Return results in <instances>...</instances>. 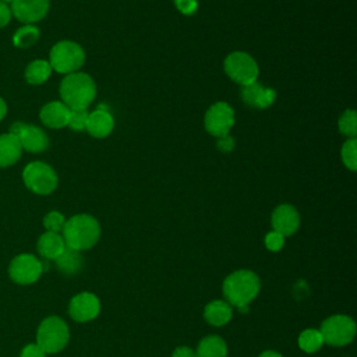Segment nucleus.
Here are the masks:
<instances>
[{
	"instance_id": "obj_2",
	"label": "nucleus",
	"mask_w": 357,
	"mask_h": 357,
	"mask_svg": "<svg viewBox=\"0 0 357 357\" xmlns=\"http://www.w3.org/2000/svg\"><path fill=\"white\" fill-rule=\"evenodd\" d=\"M61 233L67 247L84 251L98 243L100 237V225L92 215L79 213L66 220Z\"/></svg>"
},
{
	"instance_id": "obj_38",
	"label": "nucleus",
	"mask_w": 357,
	"mask_h": 357,
	"mask_svg": "<svg viewBox=\"0 0 357 357\" xmlns=\"http://www.w3.org/2000/svg\"><path fill=\"white\" fill-rule=\"evenodd\" d=\"M259 357H282V354H279V353H276L273 350H266V351L261 353Z\"/></svg>"
},
{
	"instance_id": "obj_14",
	"label": "nucleus",
	"mask_w": 357,
	"mask_h": 357,
	"mask_svg": "<svg viewBox=\"0 0 357 357\" xmlns=\"http://www.w3.org/2000/svg\"><path fill=\"white\" fill-rule=\"evenodd\" d=\"M271 223L275 231L284 237L291 236L300 227V213L293 205L280 204L273 209L271 215Z\"/></svg>"
},
{
	"instance_id": "obj_31",
	"label": "nucleus",
	"mask_w": 357,
	"mask_h": 357,
	"mask_svg": "<svg viewBox=\"0 0 357 357\" xmlns=\"http://www.w3.org/2000/svg\"><path fill=\"white\" fill-rule=\"evenodd\" d=\"M176 8L184 15H192L198 10V0H173Z\"/></svg>"
},
{
	"instance_id": "obj_35",
	"label": "nucleus",
	"mask_w": 357,
	"mask_h": 357,
	"mask_svg": "<svg viewBox=\"0 0 357 357\" xmlns=\"http://www.w3.org/2000/svg\"><path fill=\"white\" fill-rule=\"evenodd\" d=\"M11 17H13V14H11L10 6L4 4V3H0V29L10 22Z\"/></svg>"
},
{
	"instance_id": "obj_36",
	"label": "nucleus",
	"mask_w": 357,
	"mask_h": 357,
	"mask_svg": "<svg viewBox=\"0 0 357 357\" xmlns=\"http://www.w3.org/2000/svg\"><path fill=\"white\" fill-rule=\"evenodd\" d=\"M172 357H195V351L187 346L176 347Z\"/></svg>"
},
{
	"instance_id": "obj_8",
	"label": "nucleus",
	"mask_w": 357,
	"mask_h": 357,
	"mask_svg": "<svg viewBox=\"0 0 357 357\" xmlns=\"http://www.w3.org/2000/svg\"><path fill=\"white\" fill-rule=\"evenodd\" d=\"M319 332L324 343L331 346H344L354 339L356 322L347 315H332L321 324Z\"/></svg>"
},
{
	"instance_id": "obj_20",
	"label": "nucleus",
	"mask_w": 357,
	"mask_h": 357,
	"mask_svg": "<svg viewBox=\"0 0 357 357\" xmlns=\"http://www.w3.org/2000/svg\"><path fill=\"white\" fill-rule=\"evenodd\" d=\"M226 356H227L226 342L216 335H209L201 339L195 350V357H226Z\"/></svg>"
},
{
	"instance_id": "obj_28",
	"label": "nucleus",
	"mask_w": 357,
	"mask_h": 357,
	"mask_svg": "<svg viewBox=\"0 0 357 357\" xmlns=\"http://www.w3.org/2000/svg\"><path fill=\"white\" fill-rule=\"evenodd\" d=\"M64 223H66V218L63 216V213H60L57 211H52V212L46 213L43 218V226H45L46 231L60 233L64 227Z\"/></svg>"
},
{
	"instance_id": "obj_32",
	"label": "nucleus",
	"mask_w": 357,
	"mask_h": 357,
	"mask_svg": "<svg viewBox=\"0 0 357 357\" xmlns=\"http://www.w3.org/2000/svg\"><path fill=\"white\" fill-rule=\"evenodd\" d=\"M276 99V92L275 89L272 88H264L262 89V93L259 96V100L257 103V107L258 109H265V107H269Z\"/></svg>"
},
{
	"instance_id": "obj_4",
	"label": "nucleus",
	"mask_w": 357,
	"mask_h": 357,
	"mask_svg": "<svg viewBox=\"0 0 357 357\" xmlns=\"http://www.w3.org/2000/svg\"><path fill=\"white\" fill-rule=\"evenodd\" d=\"M47 61L53 71L67 75L79 71V68L84 66L85 50L77 42L64 39L53 45Z\"/></svg>"
},
{
	"instance_id": "obj_1",
	"label": "nucleus",
	"mask_w": 357,
	"mask_h": 357,
	"mask_svg": "<svg viewBox=\"0 0 357 357\" xmlns=\"http://www.w3.org/2000/svg\"><path fill=\"white\" fill-rule=\"evenodd\" d=\"M59 92L61 102L70 110H88L96 98V84L89 74L75 71L64 75Z\"/></svg>"
},
{
	"instance_id": "obj_18",
	"label": "nucleus",
	"mask_w": 357,
	"mask_h": 357,
	"mask_svg": "<svg viewBox=\"0 0 357 357\" xmlns=\"http://www.w3.org/2000/svg\"><path fill=\"white\" fill-rule=\"evenodd\" d=\"M21 153L22 148L17 137L10 132L0 135V167L14 165L21 158Z\"/></svg>"
},
{
	"instance_id": "obj_15",
	"label": "nucleus",
	"mask_w": 357,
	"mask_h": 357,
	"mask_svg": "<svg viewBox=\"0 0 357 357\" xmlns=\"http://www.w3.org/2000/svg\"><path fill=\"white\" fill-rule=\"evenodd\" d=\"M70 113L71 110L61 100H53L42 106L39 117L46 127L53 130H60L67 127Z\"/></svg>"
},
{
	"instance_id": "obj_19",
	"label": "nucleus",
	"mask_w": 357,
	"mask_h": 357,
	"mask_svg": "<svg viewBox=\"0 0 357 357\" xmlns=\"http://www.w3.org/2000/svg\"><path fill=\"white\" fill-rule=\"evenodd\" d=\"M66 248L63 236L53 231L43 233L38 240V251L46 259H56Z\"/></svg>"
},
{
	"instance_id": "obj_3",
	"label": "nucleus",
	"mask_w": 357,
	"mask_h": 357,
	"mask_svg": "<svg viewBox=\"0 0 357 357\" xmlns=\"http://www.w3.org/2000/svg\"><path fill=\"white\" fill-rule=\"evenodd\" d=\"M261 283L252 271L240 269L230 273L223 282V296L236 308L248 305L259 293Z\"/></svg>"
},
{
	"instance_id": "obj_7",
	"label": "nucleus",
	"mask_w": 357,
	"mask_h": 357,
	"mask_svg": "<svg viewBox=\"0 0 357 357\" xmlns=\"http://www.w3.org/2000/svg\"><path fill=\"white\" fill-rule=\"evenodd\" d=\"M22 180L26 188L38 195L52 194L59 184V177L54 169L40 160L31 162L24 167Z\"/></svg>"
},
{
	"instance_id": "obj_37",
	"label": "nucleus",
	"mask_w": 357,
	"mask_h": 357,
	"mask_svg": "<svg viewBox=\"0 0 357 357\" xmlns=\"http://www.w3.org/2000/svg\"><path fill=\"white\" fill-rule=\"evenodd\" d=\"M6 113H7V105H6L4 99H3V98H0V121L4 119Z\"/></svg>"
},
{
	"instance_id": "obj_5",
	"label": "nucleus",
	"mask_w": 357,
	"mask_h": 357,
	"mask_svg": "<svg viewBox=\"0 0 357 357\" xmlns=\"http://www.w3.org/2000/svg\"><path fill=\"white\" fill-rule=\"evenodd\" d=\"M70 339L67 324L59 317L43 319L36 332V344L45 353H57L63 350Z\"/></svg>"
},
{
	"instance_id": "obj_34",
	"label": "nucleus",
	"mask_w": 357,
	"mask_h": 357,
	"mask_svg": "<svg viewBox=\"0 0 357 357\" xmlns=\"http://www.w3.org/2000/svg\"><path fill=\"white\" fill-rule=\"evenodd\" d=\"M216 146L220 152H230L234 148V139L229 134L219 137L216 141Z\"/></svg>"
},
{
	"instance_id": "obj_10",
	"label": "nucleus",
	"mask_w": 357,
	"mask_h": 357,
	"mask_svg": "<svg viewBox=\"0 0 357 357\" xmlns=\"http://www.w3.org/2000/svg\"><path fill=\"white\" fill-rule=\"evenodd\" d=\"M10 134L18 138L22 151H28L32 153H39L47 149L49 138L46 132L33 124L25 123H14L10 127Z\"/></svg>"
},
{
	"instance_id": "obj_13",
	"label": "nucleus",
	"mask_w": 357,
	"mask_h": 357,
	"mask_svg": "<svg viewBox=\"0 0 357 357\" xmlns=\"http://www.w3.org/2000/svg\"><path fill=\"white\" fill-rule=\"evenodd\" d=\"M100 311L99 298L88 291L74 296L68 305L70 317L77 322H88L98 317Z\"/></svg>"
},
{
	"instance_id": "obj_40",
	"label": "nucleus",
	"mask_w": 357,
	"mask_h": 357,
	"mask_svg": "<svg viewBox=\"0 0 357 357\" xmlns=\"http://www.w3.org/2000/svg\"><path fill=\"white\" fill-rule=\"evenodd\" d=\"M14 0H0V3H4V4H11Z\"/></svg>"
},
{
	"instance_id": "obj_17",
	"label": "nucleus",
	"mask_w": 357,
	"mask_h": 357,
	"mask_svg": "<svg viewBox=\"0 0 357 357\" xmlns=\"http://www.w3.org/2000/svg\"><path fill=\"white\" fill-rule=\"evenodd\" d=\"M233 315L231 305L223 300H213L205 305L204 318L209 325L223 326L226 325Z\"/></svg>"
},
{
	"instance_id": "obj_12",
	"label": "nucleus",
	"mask_w": 357,
	"mask_h": 357,
	"mask_svg": "<svg viewBox=\"0 0 357 357\" xmlns=\"http://www.w3.org/2000/svg\"><path fill=\"white\" fill-rule=\"evenodd\" d=\"M10 8L18 21L32 25L46 17L50 8V0H14Z\"/></svg>"
},
{
	"instance_id": "obj_23",
	"label": "nucleus",
	"mask_w": 357,
	"mask_h": 357,
	"mask_svg": "<svg viewBox=\"0 0 357 357\" xmlns=\"http://www.w3.org/2000/svg\"><path fill=\"white\" fill-rule=\"evenodd\" d=\"M39 28H36L35 25L31 24H25L24 26H21L20 29H17V32L13 36V43L14 46L20 47V49H25L32 46L38 39H39Z\"/></svg>"
},
{
	"instance_id": "obj_30",
	"label": "nucleus",
	"mask_w": 357,
	"mask_h": 357,
	"mask_svg": "<svg viewBox=\"0 0 357 357\" xmlns=\"http://www.w3.org/2000/svg\"><path fill=\"white\" fill-rule=\"evenodd\" d=\"M264 243H265V247L269 251H279L284 245V236H282L280 233L272 230V231L266 233V236L264 238Z\"/></svg>"
},
{
	"instance_id": "obj_6",
	"label": "nucleus",
	"mask_w": 357,
	"mask_h": 357,
	"mask_svg": "<svg viewBox=\"0 0 357 357\" xmlns=\"http://www.w3.org/2000/svg\"><path fill=\"white\" fill-rule=\"evenodd\" d=\"M223 70L226 75L236 84L245 86L258 79L259 67L255 59L241 50L231 52L223 61Z\"/></svg>"
},
{
	"instance_id": "obj_16",
	"label": "nucleus",
	"mask_w": 357,
	"mask_h": 357,
	"mask_svg": "<svg viewBox=\"0 0 357 357\" xmlns=\"http://www.w3.org/2000/svg\"><path fill=\"white\" fill-rule=\"evenodd\" d=\"M114 128V119L107 109L99 107L88 114L85 131L93 138H106Z\"/></svg>"
},
{
	"instance_id": "obj_25",
	"label": "nucleus",
	"mask_w": 357,
	"mask_h": 357,
	"mask_svg": "<svg viewBox=\"0 0 357 357\" xmlns=\"http://www.w3.org/2000/svg\"><path fill=\"white\" fill-rule=\"evenodd\" d=\"M337 128L342 135L346 138H356L357 135V114L353 109H346L339 120H337Z\"/></svg>"
},
{
	"instance_id": "obj_26",
	"label": "nucleus",
	"mask_w": 357,
	"mask_h": 357,
	"mask_svg": "<svg viewBox=\"0 0 357 357\" xmlns=\"http://www.w3.org/2000/svg\"><path fill=\"white\" fill-rule=\"evenodd\" d=\"M340 158L343 165L350 170L356 172L357 169V139L347 138L340 149Z\"/></svg>"
},
{
	"instance_id": "obj_27",
	"label": "nucleus",
	"mask_w": 357,
	"mask_h": 357,
	"mask_svg": "<svg viewBox=\"0 0 357 357\" xmlns=\"http://www.w3.org/2000/svg\"><path fill=\"white\" fill-rule=\"evenodd\" d=\"M264 88L265 86H262L258 81H255L250 85L241 86V99H243V102H245L247 105H250L252 107H257V103L259 100V96H261Z\"/></svg>"
},
{
	"instance_id": "obj_22",
	"label": "nucleus",
	"mask_w": 357,
	"mask_h": 357,
	"mask_svg": "<svg viewBox=\"0 0 357 357\" xmlns=\"http://www.w3.org/2000/svg\"><path fill=\"white\" fill-rule=\"evenodd\" d=\"M52 67L47 60L36 59L32 60L25 68V79L31 85H40L46 82L52 74Z\"/></svg>"
},
{
	"instance_id": "obj_29",
	"label": "nucleus",
	"mask_w": 357,
	"mask_h": 357,
	"mask_svg": "<svg viewBox=\"0 0 357 357\" xmlns=\"http://www.w3.org/2000/svg\"><path fill=\"white\" fill-rule=\"evenodd\" d=\"M88 114V110H71L67 127H70L73 131H84L86 127Z\"/></svg>"
},
{
	"instance_id": "obj_33",
	"label": "nucleus",
	"mask_w": 357,
	"mask_h": 357,
	"mask_svg": "<svg viewBox=\"0 0 357 357\" xmlns=\"http://www.w3.org/2000/svg\"><path fill=\"white\" fill-rule=\"evenodd\" d=\"M45 356L46 353L36 343L26 344L20 354V357H45Z\"/></svg>"
},
{
	"instance_id": "obj_24",
	"label": "nucleus",
	"mask_w": 357,
	"mask_h": 357,
	"mask_svg": "<svg viewBox=\"0 0 357 357\" xmlns=\"http://www.w3.org/2000/svg\"><path fill=\"white\" fill-rule=\"evenodd\" d=\"M298 347L305 353H315L324 344L322 335L318 329H305L298 335Z\"/></svg>"
},
{
	"instance_id": "obj_21",
	"label": "nucleus",
	"mask_w": 357,
	"mask_h": 357,
	"mask_svg": "<svg viewBox=\"0 0 357 357\" xmlns=\"http://www.w3.org/2000/svg\"><path fill=\"white\" fill-rule=\"evenodd\" d=\"M57 264V268L67 275H74L79 272L84 266V258L81 255V251L73 250L66 245L64 251L54 259Z\"/></svg>"
},
{
	"instance_id": "obj_11",
	"label": "nucleus",
	"mask_w": 357,
	"mask_h": 357,
	"mask_svg": "<svg viewBox=\"0 0 357 357\" xmlns=\"http://www.w3.org/2000/svg\"><path fill=\"white\" fill-rule=\"evenodd\" d=\"M42 271H43L42 262L31 254L17 255L8 266L10 278L20 284H29L36 282Z\"/></svg>"
},
{
	"instance_id": "obj_9",
	"label": "nucleus",
	"mask_w": 357,
	"mask_h": 357,
	"mask_svg": "<svg viewBox=\"0 0 357 357\" xmlns=\"http://www.w3.org/2000/svg\"><path fill=\"white\" fill-rule=\"evenodd\" d=\"M234 124V110L227 102L212 103L204 117L205 130L219 138L227 135Z\"/></svg>"
},
{
	"instance_id": "obj_39",
	"label": "nucleus",
	"mask_w": 357,
	"mask_h": 357,
	"mask_svg": "<svg viewBox=\"0 0 357 357\" xmlns=\"http://www.w3.org/2000/svg\"><path fill=\"white\" fill-rule=\"evenodd\" d=\"M238 311H240L241 314H245V312L248 311V305H241V307H238Z\"/></svg>"
}]
</instances>
